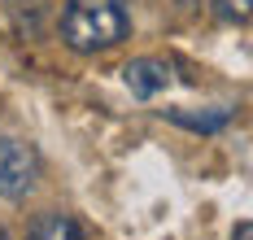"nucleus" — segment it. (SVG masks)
Instances as JSON below:
<instances>
[{"instance_id":"6e6552de","label":"nucleus","mask_w":253,"mask_h":240,"mask_svg":"<svg viewBox=\"0 0 253 240\" xmlns=\"http://www.w3.org/2000/svg\"><path fill=\"white\" fill-rule=\"evenodd\" d=\"M231 240H253V223H236V236Z\"/></svg>"},{"instance_id":"39448f33","label":"nucleus","mask_w":253,"mask_h":240,"mask_svg":"<svg viewBox=\"0 0 253 240\" xmlns=\"http://www.w3.org/2000/svg\"><path fill=\"white\" fill-rule=\"evenodd\" d=\"M4 13H9V22L18 35H40L44 27V0H4Z\"/></svg>"},{"instance_id":"f03ea898","label":"nucleus","mask_w":253,"mask_h":240,"mask_svg":"<svg viewBox=\"0 0 253 240\" xmlns=\"http://www.w3.org/2000/svg\"><path fill=\"white\" fill-rule=\"evenodd\" d=\"M40 188V153L13 140V135H0V197L4 201H22Z\"/></svg>"},{"instance_id":"423d86ee","label":"nucleus","mask_w":253,"mask_h":240,"mask_svg":"<svg viewBox=\"0 0 253 240\" xmlns=\"http://www.w3.org/2000/svg\"><path fill=\"white\" fill-rule=\"evenodd\" d=\"M170 122L188 127V131H218L231 122V109H214V114H183V109H170Z\"/></svg>"},{"instance_id":"f257e3e1","label":"nucleus","mask_w":253,"mask_h":240,"mask_svg":"<svg viewBox=\"0 0 253 240\" xmlns=\"http://www.w3.org/2000/svg\"><path fill=\"white\" fill-rule=\"evenodd\" d=\"M131 35L126 0H66L61 9V44L70 53H109Z\"/></svg>"},{"instance_id":"1a4fd4ad","label":"nucleus","mask_w":253,"mask_h":240,"mask_svg":"<svg viewBox=\"0 0 253 240\" xmlns=\"http://www.w3.org/2000/svg\"><path fill=\"white\" fill-rule=\"evenodd\" d=\"M0 240H9V236H4V232H0Z\"/></svg>"},{"instance_id":"20e7f679","label":"nucleus","mask_w":253,"mask_h":240,"mask_svg":"<svg viewBox=\"0 0 253 240\" xmlns=\"http://www.w3.org/2000/svg\"><path fill=\"white\" fill-rule=\"evenodd\" d=\"M26 240H83V232H79V223L70 214H40L31 223Z\"/></svg>"},{"instance_id":"7ed1b4c3","label":"nucleus","mask_w":253,"mask_h":240,"mask_svg":"<svg viewBox=\"0 0 253 240\" xmlns=\"http://www.w3.org/2000/svg\"><path fill=\"white\" fill-rule=\"evenodd\" d=\"M123 83L131 87V96L149 101V96H157V92L170 83V66L157 61V57H135V61L123 66Z\"/></svg>"},{"instance_id":"0eeeda50","label":"nucleus","mask_w":253,"mask_h":240,"mask_svg":"<svg viewBox=\"0 0 253 240\" xmlns=\"http://www.w3.org/2000/svg\"><path fill=\"white\" fill-rule=\"evenodd\" d=\"M214 13L223 18V22H249V0H214Z\"/></svg>"}]
</instances>
